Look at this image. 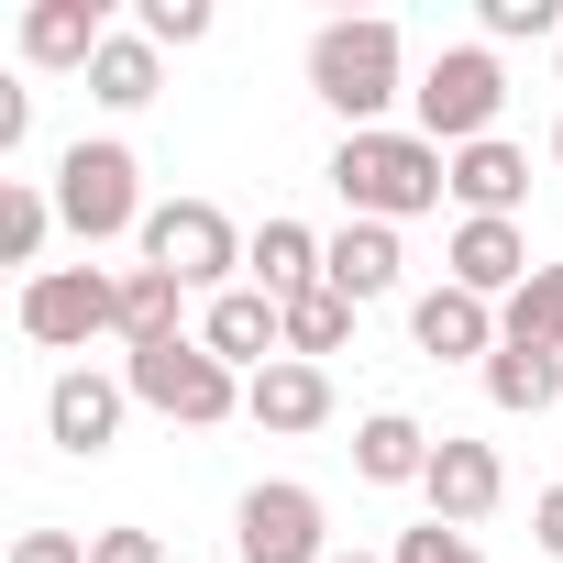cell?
I'll list each match as a JSON object with an SVG mask.
<instances>
[{
    "instance_id": "6da1fadb",
    "label": "cell",
    "mask_w": 563,
    "mask_h": 563,
    "mask_svg": "<svg viewBox=\"0 0 563 563\" xmlns=\"http://www.w3.org/2000/svg\"><path fill=\"white\" fill-rule=\"evenodd\" d=\"M409 89H420V78H409V34H398L387 12H343V23L310 34V100H321L343 133H387V111H398Z\"/></svg>"
},
{
    "instance_id": "7a4b0ae2",
    "label": "cell",
    "mask_w": 563,
    "mask_h": 563,
    "mask_svg": "<svg viewBox=\"0 0 563 563\" xmlns=\"http://www.w3.org/2000/svg\"><path fill=\"white\" fill-rule=\"evenodd\" d=\"M321 177H332L343 221H387V232L453 199V155H442V144H420V133H398V122H387V133H343Z\"/></svg>"
},
{
    "instance_id": "3957f363",
    "label": "cell",
    "mask_w": 563,
    "mask_h": 563,
    "mask_svg": "<svg viewBox=\"0 0 563 563\" xmlns=\"http://www.w3.org/2000/svg\"><path fill=\"white\" fill-rule=\"evenodd\" d=\"M56 221L78 232V243H144V155L122 144V133H78L67 155H56Z\"/></svg>"
},
{
    "instance_id": "277c9868",
    "label": "cell",
    "mask_w": 563,
    "mask_h": 563,
    "mask_svg": "<svg viewBox=\"0 0 563 563\" xmlns=\"http://www.w3.org/2000/svg\"><path fill=\"white\" fill-rule=\"evenodd\" d=\"M122 387H133V409H155V420H177V431H221V420H243V376H232L199 332L122 354Z\"/></svg>"
},
{
    "instance_id": "5b68a950",
    "label": "cell",
    "mask_w": 563,
    "mask_h": 563,
    "mask_svg": "<svg viewBox=\"0 0 563 563\" xmlns=\"http://www.w3.org/2000/svg\"><path fill=\"white\" fill-rule=\"evenodd\" d=\"M497 100H508L497 45H442V56L420 67V89H409V133H420V144H442V155H464V144H486V133H497Z\"/></svg>"
},
{
    "instance_id": "8992f818",
    "label": "cell",
    "mask_w": 563,
    "mask_h": 563,
    "mask_svg": "<svg viewBox=\"0 0 563 563\" xmlns=\"http://www.w3.org/2000/svg\"><path fill=\"white\" fill-rule=\"evenodd\" d=\"M12 321H23V343H45V354L122 343V276H100V265H45V276H23Z\"/></svg>"
},
{
    "instance_id": "52a82bcc",
    "label": "cell",
    "mask_w": 563,
    "mask_h": 563,
    "mask_svg": "<svg viewBox=\"0 0 563 563\" xmlns=\"http://www.w3.org/2000/svg\"><path fill=\"white\" fill-rule=\"evenodd\" d=\"M232 563H332V508L299 475H254L232 497Z\"/></svg>"
},
{
    "instance_id": "ba28073f",
    "label": "cell",
    "mask_w": 563,
    "mask_h": 563,
    "mask_svg": "<svg viewBox=\"0 0 563 563\" xmlns=\"http://www.w3.org/2000/svg\"><path fill=\"white\" fill-rule=\"evenodd\" d=\"M243 232H232V210L221 199H155V221H144V265H166L177 288H199V299H221V288H243Z\"/></svg>"
},
{
    "instance_id": "9c48e42d",
    "label": "cell",
    "mask_w": 563,
    "mask_h": 563,
    "mask_svg": "<svg viewBox=\"0 0 563 563\" xmlns=\"http://www.w3.org/2000/svg\"><path fill=\"white\" fill-rule=\"evenodd\" d=\"M122 409H133V387H122V376L67 365V376L45 387V442H56V453H78V464H100V453L122 442Z\"/></svg>"
},
{
    "instance_id": "30bf717a",
    "label": "cell",
    "mask_w": 563,
    "mask_h": 563,
    "mask_svg": "<svg viewBox=\"0 0 563 563\" xmlns=\"http://www.w3.org/2000/svg\"><path fill=\"white\" fill-rule=\"evenodd\" d=\"M420 497H431V519H453V530L497 519V497H508V464H497V442H475V431H442V442H431V475H420Z\"/></svg>"
},
{
    "instance_id": "8fae6325",
    "label": "cell",
    "mask_w": 563,
    "mask_h": 563,
    "mask_svg": "<svg viewBox=\"0 0 563 563\" xmlns=\"http://www.w3.org/2000/svg\"><path fill=\"white\" fill-rule=\"evenodd\" d=\"M530 265H541V254H530L519 221H453V243H442V288H475V299L508 310V299L530 288Z\"/></svg>"
},
{
    "instance_id": "7c38bea8",
    "label": "cell",
    "mask_w": 563,
    "mask_h": 563,
    "mask_svg": "<svg viewBox=\"0 0 563 563\" xmlns=\"http://www.w3.org/2000/svg\"><path fill=\"white\" fill-rule=\"evenodd\" d=\"M243 420H254V431H276V442H310V431L332 420V365L276 354L265 376H243Z\"/></svg>"
},
{
    "instance_id": "4fadbf2b",
    "label": "cell",
    "mask_w": 563,
    "mask_h": 563,
    "mask_svg": "<svg viewBox=\"0 0 563 563\" xmlns=\"http://www.w3.org/2000/svg\"><path fill=\"white\" fill-rule=\"evenodd\" d=\"M122 23H111V0H34L23 12V67H45V78H89L100 67V45H111Z\"/></svg>"
},
{
    "instance_id": "5bb4252c",
    "label": "cell",
    "mask_w": 563,
    "mask_h": 563,
    "mask_svg": "<svg viewBox=\"0 0 563 563\" xmlns=\"http://www.w3.org/2000/svg\"><path fill=\"white\" fill-rule=\"evenodd\" d=\"M199 343H210L232 376H265L276 354H288V310H276L265 288H221V299L199 310Z\"/></svg>"
},
{
    "instance_id": "9a60e30c",
    "label": "cell",
    "mask_w": 563,
    "mask_h": 563,
    "mask_svg": "<svg viewBox=\"0 0 563 563\" xmlns=\"http://www.w3.org/2000/svg\"><path fill=\"white\" fill-rule=\"evenodd\" d=\"M409 343H420L431 365H486V354H497V299H475V288H420V299H409Z\"/></svg>"
},
{
    "instance_id": "2e32d148",
    "label": "cell",
    "mask_w": 563,
    "mask_h": 563,
    "mask_svg": "<svg viewBox=\"0 0 563 563\" xmlns=\"http://www.w3.org/2000/svg\"><path fill=\"white\" fill-rule=\"evenodd\" d=\"M398 276H409V254H398V232H387V221H343V232L321 243V288H343L354 310L398 299Z\"/></svg>"
},
{
    "instance_id": "e0dca14e",
    "label": "cell",
    "mask_w": 563,
    "mask_h": 563,
    "mask_svg": "<svg viewBox=\"0 0 563 563\" xmlns=\"http://www.w3.org/2000/svg\"><path fill=\"white\" fill-rule=\"evenodd\" d=\"M475 376H486V409L497 420H541V409L563 420V354L552 343H497Z\"/></svg>"
},
{
    "instance_id": "ac0fdd59",
    "label": "cell",
    "mask_w": 563,
    "mask_h": 563,
    "mask_svg": "<svg viewBox=\"0 0 563 563\" xmlns=\"http://www.w3.org/2000/svg\"><path fill=\"white\" fill-rule=\"evenodd\" d=\"M321 243H332V232L265 210V232H254V254H243V288H265V299H310V288H321Z\"/></svg>"
},
{
    "instance_id": "d6986e66",
    "label": "cell",
    "mask_w": 563,
    "mask_h": 563,
    "mask_svg": "<svg viewBox=\"0 0 563 563\" xmlns=\"http://www.w3.org/2000/svg\"><path fill=\"white\" fill-rule=\"evenodd\" d=\"M453 199H464V221H519V199H530V155H519L508 133L464 144V155H453Z\"/></svg>"
},
{
    "instance_id": "ffe728a7",
    "label": "cell",
    "mask_w": 563,
    "mask_h": 563,
    "mask_svg": "<svg viewBox=\"0 0 563 563\" xmlns=\"http://www.w3.org/2000/svg\"><path fill=\"white\" fill-rule=\"evenodd\" d=\"M431 442H442V431H420L409 409H365V420H354V475H365V486H420V475H431Z\"/></svg>"
},
{
    "instance_id": "44dd1931",
    "label": "cell",
    "mask_w": 563,
    "mask_h": 563,
    "mask_svg": "<svg viewBox=\"0 0 563 563\" xmlns=\"http://www.w3.org/2000/svg\"><path fill=\"white\" fill-rule=\"evenodd\" d=\"M188 288H177V276L166 265H122V354H144V343H177L188 321Z\"/></svg>"
},
{
    "instance_id": "7402d4cb",
    "label": "cell",
    "mask_w": 563,
    "mask_h": 563,
    "mask_svg": "<svg viewBox=\"0 0 563 563\" xmlns=\"http://www.w3.org/2000/svg\"><path fill=\"white\" fill-rule=\"evenodd\" d=\"M155 89H166V56H155L133 23H122V34L100 45V67H89V100H100V111H144Z\"/></svg>"
},
{
    "instance_id": "603a6c76",
    "label": "cell",
    "mask_w": 563,
    "mask_h": 563,
    "mask_svg": "<svg viewBox=\"0 0 563 563\" xmlns=\"http://www.w3.org/2000/svg\"><path fill=\"white\" fill-rule=\"evenodd\" d=\"M45 232H56V188L0 177V265H34L45 276Z\"/></svg>"
},
{
    "instance_id": "cb8c5ba5",
    "label": "cell",
    "mask_w": 563,
    "mask_h": 563,
    "mask_svg": "<svg viewBox=\"0 0 563 563\" xmlns=\"http://www.w3.org/2000/svg\"><path fill=\"white\" fill-rule=\"evenodd\" d=\"M497 343H552L563 354V265H530V288L497 310Z\"/></svg>"
},
{
    "instance_id": "d4e9b609",
    "label": "cell",
    "mask_w": 563,
    "mask_h": 563,
    "mask_svg": "<svg viewBox=\"0 0 563 563\" xmlns=\"http://www.w3.org/2000/svg\"><path fill=\"white\" fill-rule=\"evenodd\" d=\"M276 310H288V354H310V365L354 343V299H343V288H310V299H276Z\"/></svg>"
},
{
    "instance_id": "484cf974",
    "label": "cell",
    "mask_w": 563,
    "mask_h": 563,
    "mask_svg": "<svg viewBox=\"0 0 563 563\" xmlns=\"http://www.w3.org/2000/svg\"><path fill=\"white\" fill-rule=\"evenodd\" d=\"M475 23H486V45H563V0H475Z\"/></svg>"
},
{
    "instance_id": "4316f807",
    "label": "cell",
    "mask_w": 563,
    "mask_h": 563,
    "mask_svg": "<svg viewBox=\"0 0 563 563\" xmlns=\"http://www.w3.org/2000/svg\"><path fill=\"white\" fill-rule=\"evenodd\" d=\"M210 23H221L210 0H144V12H133V34H144L155 56H166V45H210Z\"/></svg>"
},
{
    "instance_id": "83f0119b",
    "label": "cell",
    "mask_w": 563,
    "mask_h": 563,
    "mask_svg": "<svg viewBox=\"0 0 563 563\" xmlns=\"http://www.w3.org/2000/svg\"><path fill=\"white\" fill-rule=\"evenodd\" d=\"M387 563H486V552H475V530L420 519V530H398V541H387Z\"/></svg>"
},
{
    "instance_id": "f1b7e54d",
    "label": "cell",
    "mask_w": 563,
    "mask_h": 563,
    "mask_svg": "<svg viewBox=\"0 0 563 563\" xmlns=\"http://www.w3.org/2000/svg\"><path fill=\"white\" fill-rule=\"evenodd\" d=\"M89 563H166L155 530H89Z\"/></svg>"
},
{
    "instance_id": "f546056e",
    "label": "cell",
    "mask_w": 563,
    "mask_h": 563,
    "mask_svg": "<svg viewBox=\"0 0 563 563\" xmlns=\"http://www.w3.org/2000/svg\"><path fill=\"white\" fill-rule=\"evenodd\" d=\"M12 563H89V541H78V530H23Z\"/></svg>"
},
{
    "instance_id": "4dcf8cb0",
    "label": "cell",
    "mask_w": 563,
    "mask_h": 563,
    "mask_svg": "<svg viewBox=\"0 0 563 563\" xmlns=\"http://www.w3.org/2000/svg\"><path fill=\"white\" fill-rule=\"evenodd\" d=\"M530 541H541V552H552V563H563V475H552V486H541V497H530Z\"/></svg>"
},
{
    "instance_id": "1f68e13d",
    "label": "cell",
    "mask_w": 563,
    "mask_h": 563,
    "mask_svg": "<svg viewBox=\"0 0 563 563\" xmlns=\"http://www.w3.org/2000/svg\"><path fill=\"white\" fill-rule=\"evenodd\" d=\"M23 133H34V89L0 78V155H23Z\"/></svg>"
},
{
    "instance_id": "d6a6232c",
    "label": "cell",
    "mask_w": 563,
    "mask_h": 563,
    "mask_svg": "<svg viewBox=\"0 0 563 563\" xmlns=\"http://www.w3.org/2000/svg\"><path fill=\"white\" fill-rule=\"evenodd\" d=\"M332 563H387V552H332Z\"/></svg>"
},
{
    "instance_id": "836d02e7",
    "label": "cell",
    "mask_w": 563,
    "mask_h": 563,
    "mask_svg": "<svg viewBox=\"0 0 563 563\" xmlns=\"http://www.w3.org/2000/svg\"><path fill=\"white\" fill-rule=\"evenodd\" d=\"M552 166H563V122H552Z\"/></svg>"
},
{
    "instance_id": "e575fe53",
    "label": "cell",
    "mask_w": 563,
    "mask_h": 563,
    "mask_svg": "<svg viewBox=\"0 0 563 563\" xmlns=\"http://www.w3.org/2000/svg\"><path fill=\"white\" fill-rule=\"evenodd\" d=\"M552 67H563V45H552Z\"/></svg>"
}]
</instances>
